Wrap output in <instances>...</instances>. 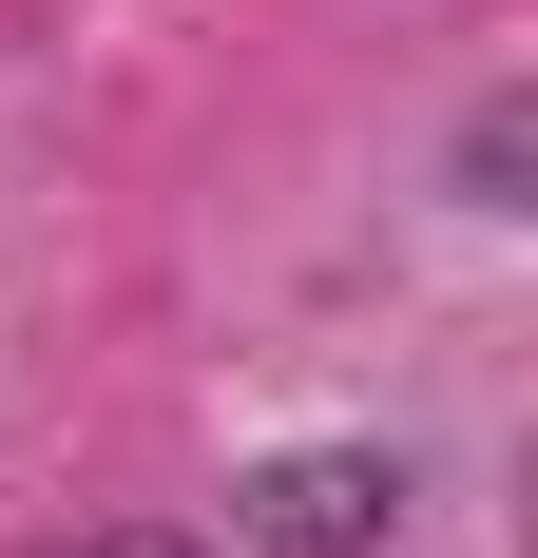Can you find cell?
<instances>
[{
  "label": "cell",
  "instance_id": "7a4b0ae2",
  "mask_svg": "<svg viewBox=\"0 0 538 558\" xmlns=\"http://www.w3.org/2000/svg\"><path fill=\"white\" fill-rule=\"evenodd\" d=\"M77 558H193V539H155V520H115V539H77Z\"/></svg>",
  "mask_w": 538,
  "mask_h": 558
},
{
  "label": "cell",
  "instance_id": "6da1fadb",
  "mask_svg": "<svg viewBox=\"0 0 538 558\" xmlns=\"http://www.w3.org/2000/svg\"><path fill=\"white\" fill-rule=\"evenodd\" d=\"M384 501H404V482L327 444V462H269V482H250V539H289V558H366V539H384Z\"/></svg>",
  "mask_w": 538,
  "mask_h": 558
}]
</instances>
